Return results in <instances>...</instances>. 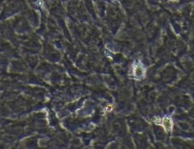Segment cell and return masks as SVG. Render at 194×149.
Returning a JSON list of instances; mask_svg holds the SVG:
<instances>
[{"mask_svg":"<svg viewBox=\"0 0 194 149\" xmlns=\"http://www.w3.org/2000/svg\"><path fill=\"white\" fill-rule=\"evenodd\" d=\"M144 71H145V70H144V67H143L142 65H141L140 64H136V66H135V67H134V75H135V76L136 77V78H139L143 77L144 74Z\"/></svg>","mask_w":194,"mask_h":149,"instance_id":"6da1fadb","label":"cell"},{"mask_svg":"<svg viewBox=\"0 0 194 149\" xmlns=\"http://www.w3.org/2000/svg\"><path fill=\"white\" fill-rule=\"evenodd\" d=\"M162 125L167 131H170L172 128V121L170 117H165L163 121H161Z\"/></svg>","mask_w":194,"mask_h":149,"instance_id":"7a4b0ae2","label":"cell"},{"mask_svg":"<svg viewBox=\"0 0 194 149\" xmlns=\"http://www.w3.org/2000/svg\"><path fill=\"white\" fill-rule=\"evenodd\" d=\"M170 1H173V2H175V1H178V0H170Z\"/></svg>","mask_w":194,"mask_h":149,"instance_id":"3957f363","label":"cell"}]
</instances>
